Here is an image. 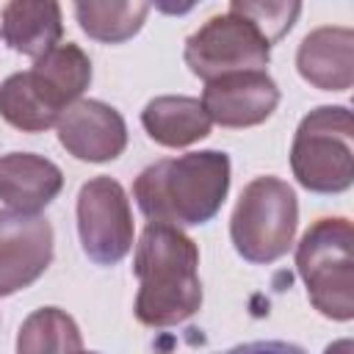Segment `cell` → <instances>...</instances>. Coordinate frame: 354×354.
<instances>
[{
  "label": "cell",
  "instance_id": "1",
  "mask_svg": "<svg viewBox=\"0 0 354 354\" xmlns=\"http://www.w3.org/2000/svg\"><path fill=\"white\" fill-rule=\"evenodd\" d=\"M136 318L144 326H177L202 307L199 249L177 227L147 224L136 243Z\"/></svg>",
  "mask_w": 354,
  "mask_h": 354
},
{
  "label": "cell",
  "instance_id": "2",
  "mask_svg": "<svg viewBox=\"0 0 354 354\" xmlns=\"http://www.w3.org/2000/svg\"><path fill=\"white\" fill-rule=\"evenodd\" d=\"M230 191V155L218 149L163 158L147 166L133 183V199L149 224L196 227L207 224Z\"/></svg>",
  "mask_w": 354,
  "mask_h": 354
},
{
  "label": "cell",
  "instance_id": "3",
  "mask_svg": "<svg viewBox=\"0 0 354 354\" xmlns=\"http://www.w3.org/2000/svg\"><path fill=\"white\" fill-rule=\"evenodd\" d=\"M296 271L321 315L354 318V227L348 218H318L296 246Z\"/></svg>",
  "mask_w": 354,
  "mask_h": 354
},
{
  "label": "cell",
  "instance_id": "4",
  "mask_svg": "<svg viewBox=\"0 0 354 354\" xmlns=\"http://www.w3.org/2000/svg\"><path fill=\"white\" fill-rule=\"evenodd\" d=\"M290 169L313 194H340L354 183V119L346 105L310 111L290 144Z\"/></svg>",
  "mask_w": 354,
  "mask_h": 354
},
{
  "label": "cell",
  "instance_id": "5",
  "mask_svg": "<svg viewBox=\"0 0 354 354\" xmlns=\"http://www.w3.org/2000/svg\"><path fill=\"white\" fill-rule=\"evenodd\" d=\"M299 202L293 188L279 177H254L238 196L230 218V238L246 263H274L293 246Z\"/></svg>",
  "mask_w": 354,
  "mask_h": 354
},
{
  "label": "cell",
  "instance_id": "6",
  "mask_svg": "<svg viewBox=\"0 0 354 354\" xmlns=\"http://www.w3.org/2000/svg\"><path fill=\"white\" fill-rule=\"evenodd\" d=\"M183 58L205 83L235 72H266L271 44L238 14H216L188 36Z\"/></svg>",
  "mask_w": 354,
  "mask_h": 354
},
{
  "label": "cell",
  "instance_id": "7",
  "mask_svg": "<svg viewBox=\"0 0 354 354\" xmlns=\"http://www.w3.org/2000/svg\"><path fill=\"white\" fill-rule=\"evenodd\" d=\"M133 210L124 188L111 177H91L77 194V235L86 257L116 266L133 249Z\"/></svg>",
  "mask_w": 354,
  "mask_h": 354
},
{
  "label": "cell",
  "instance_id": "8",
  "mask_svg": "<svg viewBox=\"0 0 354 354\" xmlns=\"http://www.w3.org/2000/svg\"><path fill=\"white\" fill-rule=\"evenodd\" d=\"M53 263V227L39 213L0 210V296L30 288Z\"/></svg>",
  "mask_w": 354,
  "mask_h": 354
},
{
  "label": "cell",
  "instance_id": "9",
  "mask_svg": "<svg viewBox=\"0 0 354 354\" xmlns=\"http://www.w3.org/2000/svg\"><path fill=\"white\" fill-rule=\"evenodd\" d=\"M61 147L88 163H105L124 152L127 147V124L122 113L100 100H77L72 102L55 122Z\"/></svg>",
  "mask_w": 354,
  "mask_h": 354
},
{
  "label": "cell",
  "instance_id": "10",
  "mask_svg": "<svg viewBox=\"0 0 354 354\" xmlns=\"http://www.w3.org/2000/svg\"><path fill=\"white\" fill-rule=\"evenodd\" d=\"M202 108L221 127H254L279 105V88L266 72H235L205 83Z\"/></svg>",
  "mask_w": 354,
  "mask_h": 354
},
{
  "label": "cell",
  "instance_id": "11",
  "mask_svg": "<svg viewBox=\"0 0 354 354\" xmlns=\"http://www.w3.org/2000/svg\"><path fill=\"white\" fill-rule=\"evenodd\" d=\"M296 69L321 91H348L354 83V30L337 25L315 28L299 44Z\"/></svg>",
  "mask_w": 354,
  "mask_h": 354
},
{
  "label": "cell",
  "instance_id": "12",
  "mask_svg": "<svg viewBox=\"0 0 354 354\" xmlns=\"http://www.w3.org/2000/svg\"><path fill=\"white\" fill-rule=\"evenodd\" d=\"M64 188L61 169L33 152H8L0 158V199L8 210L39 213Z\"/></svg>",
  "mask_w": 354,
  "mask_h": 354
},
{
  "label": "cell",
  "instance_id": "13",
  "mask_svg": "<svg viewBox=\"0 0 354 354\" xmlns=\"http://www.w3.org/2000/svg\"><path fill=\"white\" fill-rule=\"evenodd\" d=\"M3 41L28 58H41L64 36L61 6L53 0H11L0 14Z\"/></svg>",
  "mask_w": 354,
  "mask_h": 354
},
{
  "label": "cell",
  "instance_id": "14",
  "mask_svg": "<svg viewBox=\"0 0 354 354\" xmlns=\"http://www.w3.org/2000/svg\"><path fill=\"white\" fill-rule=\"evenodd\" d=\"M28 77L33 88L41 94V100L61 116L88 88L91 61L77 44L66 41L53 47L47 55L36 58V64L28 69Z\"/></svg>",
  "mask_w": 354,
  "mask_h": 354
},
{
  "label": "cell",
  "instance_id": "15",
  "mask_svg": "<svg viewBox=\"0 0 354 354\" xmlns=\"http://www.w3.org/2000/svg\"><path fill=\"white\" fill-rule=\"evenodd\" d=\"M141 124L155 144L171 149L207 138L213 127L202 102L196 97H183V94H166L149 100L141 111Z\"/></svg>",
  "mask_w": 354,
  "mask_h": 354
},
{
  "label": "cell",
  "instance_id": "16",
  "mask_svg": "<svg viewBox=\"0 0 354 354\" xmlns=\"http://www.w3.org/2000/svg\"><path fill=\"white\" fill-rule=\"evenodd\" d=\"M83 337L75 318L58 307L33 310L17 335V354H80Z\"/></svg>",
  "mask_w": 354,
  "mask_h": 354
},
{
  "label": "cell",
  "instance_id": "17",
  "mask_svg": "<svg viewBox=\"0 0 354 354\" xmlns=\"http://www.w3.org/2000/svg\"><path fill=\"white\" fill-rule=\"evenodd\" d=\"M147 14H149L147 3H116V0L75 3V17H77L83 33L102 44H122V41L133 39L141 30Z\"/></svg>",
  "mask_w": 354,
  "mask_h": 354
},
{
  "label": "cell",
  "instance_id": "18",
  "mask_svg": "<svg viewBox=\"0 0 354 354\" xmlns=\"http://www.w3.org/2000/svg\"><path fill=\"white\" fill-rule=\"evenodd\" d=\"M0 116L22 133H41L58 122V113L33 88L28 72H14L0 83Z\"/></svg>",
  "mask_w": 354,
  "mask_h": 354
},
{
  "label": "cell",
  "instance_id": "19",
  "mask_svg": "<svg viewBox=\"0 0 354 354\" xmlns=\"http://www.w3.org/2000/svg\"><path fill=\"white\" fill-rule=\"evenodd\" d=\"M301 6L299 3H285V0H232L230 14L243 17L254 30L268 41H279L296 22Z\"/></svg>",
  "mask_w": 354,
  "mask_h": 354
},
{
  "label": "cell",
  "instance_id": "20",
  "mask_svg": "<svg viewBox=\"0 0 354 354\" xmlns=\"http://www.w3.org/2000/svg\"><path fill=\"white\" fill-rule=\"evenodd\" d=\"M216 354H307V351L288 340H252V343H241V346H232Z\"/></svg>",
  "mask_w": 354,
  "mask_h": 354
},
{
  "label": "cell",
  "instance_id": "21",
  "mask_svg": "<svg viewBox=\"0 0 354 354\" xmlns=\"http://www.w3.org/2000/svg\"><path fill=\"white\" fill-rule=\"evenodd\" d=\"M324 354H354V343H351L348 337L335 340L332 346H326V351H324Z\"/></svg>",
  "mask_w": 354,
  "mask_h": 354
},
{
  "label": "cell",
  "instance_id": "22",
  "mask_svg": "<svg viewBox=\"0 0 354 354\" xmlns=\"http://www.w3.org/2000/svg\"><path fill=\"white\" fill-rule=\"evenodd\" d=\"M80 354H97V351H80Z\"/></svg>",
  "mask_w": 354,
  "mask_h": 354
}]
</instances>
